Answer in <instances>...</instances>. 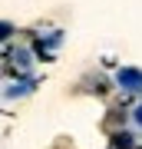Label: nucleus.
<instances>
[{"mask_svg":"<svg viewBox=\"0 0 142 149\" xmlns=\"http://www.w3.org/2000/svg\"><path fill=\"white\" fill-rule=\"evenodd\" d=\"M116 80H119V86H126V90H142V73L139 70H119Z\"/></svg>","mask_w":142,"mask_h":149,"instance_id":"f257e3e1","label":"nucleus"},{"mask_svg":"<svg viewBox=\"0 0 142 149\" xmlns=\"http://www.w3.org/2000/svg\"><path fill=\"white\" fill-rule=\"evenodd\" d=\"M136 123H139V126H142V106L136 109Z\"/></svg>","mask_w":142,"mask_h":149,"instance_id":"f03ea898","label":"nucleus"}]
</instances>
